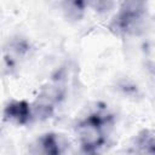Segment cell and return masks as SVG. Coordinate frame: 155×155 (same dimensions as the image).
<instances>
[{"mask_svg":"<svg viewBox=\"0 0 155 155\" xmlns=\"http://www.w3.org/2000/svg\"><path fill=\"white\" fill-rule=\"evenodd\" d=\"M8 111H10V116L17 119L18 121H22L28 115V108L24 107L23 103H17L16 105H11L8 108Z\"/></svg>","mask_w":155,"mask_h":155,"instance_id":"cell-1","label":"cell"}]
</instances>
